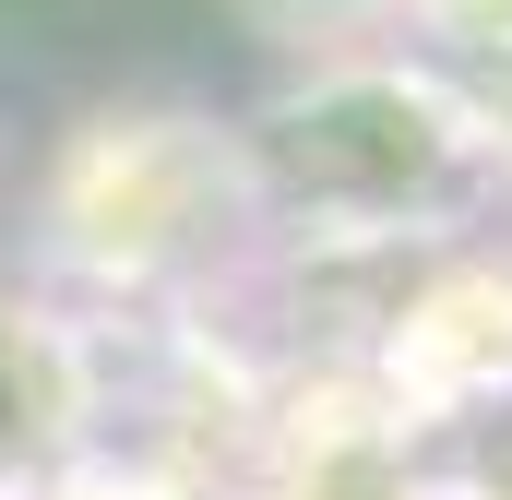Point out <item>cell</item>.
Instances as JSON below:
<instances>
[{
  "label": "cell",
  "instance_id": "obj_1",
  "mask_svg": "<svg viewBox=\"0 0 512 500\" xmlns=\"http://www.w3.org/2000/svg\"><path fill=\"white\" fill-rule=\"evenodd\" d=\"M465 167H477V108H453L417 72H334L251 131V179H274L286 203H346V215H417Z\"/></svg>",
  "mask_w": 512,
  "mask_h": 500
},
{
  "label": "cell",
  "instance_id": "obj_3",
  "mask_svg": "<svg viewBox=\"0 0 512 500\" xmlns=\"http://www.w3.org/2000/svg\"><path fill=\"white\" fill-rule=\"evenodd\" d=\"M72 429H84V358H72V334L36 322V310H0V489L24 465H48Z\"/></svg>",
  "mask_w": 512,
  "mask_h": 500
},
{
  "label": "cell",
  "instance_id": "obj_5",
  "mask_svg": "<svg viewBox=\"0 0 512 500\" xmlns=\"http://www.w3.org/2000/svg\"><path fill=\"white\" fill-rule=\"evenodd\" d=\"M429 12V36H453V48H512V0H417Z\"/></svg>",
  "mask_w": 512,
  "mask_h": 500
},
{
  "label": "cell",
  "instance_id": "obj_4",
  "mask_svg": "<svg viewBox=\"0 0 512 500\" xmlns=\"http://www.w3.org/2000/svg\"><path fill=\"white\" fill-rule=\"evenodd\" d=\"M239 12H251V36H274V48H310V36H346L382 0H239Z\"/></svg>",
  "mask_w": 512,
  "mask_h": 500
},
{
  "label": "cell",
  "instance_id": "obj_2",
  "mask_svg": "<svg viewBox=\"0 0 512 500\" xmlns=\"http://www.w3.org/2000/svg\"><path fill=\"white\" fill-rule=\"evenodd\" d=\"M251 143H215L203 120H96L84 155L60 167V239L84 262H167V250L215 239L227 203H251Z\"/></svg>",
  "mask_w": 512,
  "mask_h": 500
}]
</instances>
